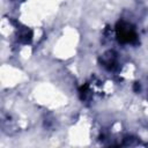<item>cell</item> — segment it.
Instances as JSON below:
<instances>
[{"instance_id": "cell-1", "label": "cell", "mask_w": 148, "mask_h": 148, "mask_svg": "<svg viewBox=\"0 0 148 148\" xmlns=\"http://www.w3.org/2000/svg\"><path fill=\"white\" fill-rule=\"evenodd\" d=\"M116 35L120 43H133L136 39V32L132 24L120 21L116 25Z\"/></svg>"}, {"instance_id": "cell-2", "label": "cell", "mask_w": 148, "mask_h": 148, "mask_svg": "<svg viewBox=\"0 0 148 148\" xmlns=\"http://www.w3.org/2000/svg\"><path fill=\"white\" fill-rule=\"evenodd\" d=\"M101 62L103 64V66H105V67L109 68V69L113 68V66H114L116 62H117L116 54H114L113 52H111V51L105 52V53L102 56V58H101Z\"/></svg>"}]
</instances>
